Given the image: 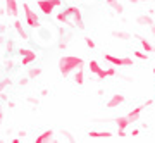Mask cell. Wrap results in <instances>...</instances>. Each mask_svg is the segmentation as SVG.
I'll use <instances>...</instances> for the list:
<instances>
[{
    "label": "cell",
    "instance_id": "21",
    "mask_svg": "<svg viewBox=\"0 0 155 143\" xmlns=\"http://www.w3.org/2000/svg\"><path fill=\"white\" fill-rule=\"evenodd\" d=\"M2 121H4V114L0 112V124H2Z\"/></svg>",
    "mask_w": 155,
    "mask_h": 143
},
{
    "label": "cell",
    "instance_id": "18",
    "mask_svg": "<svg viewBox=\"0 0 155 143\" xmlns=\"http://www.w3.org/2000/svg\"><path fill=\"white\" fill-rule=\"evenodd\" d=\"M134 55H136V57H140V59H148V55L143 54V52H134Z\"/></svg>",
    "mask_w": 155,
    "mask_h": 143
},
{
    "label": "cell",
    "instance_id": "3",
    "mask_svg": "<svg viewBox=\"0 0 155 143\" xmlns=\"http://www.w3.org/2000/svg\"><path fill=\"white\" fill-rule=\"evenodd\" d=\"M107 62H110L112 66H131L133 64V59H126V57H114V55L110 54H105V57H104Z\"/></svg>",
    "mask_w": 155,
    "mask_h": 143
},
{
    "label": "cell",
    "instance_id": "8",
    "mask_svg": "<svg viewBox=\"0 0 155 143\" xmlns=\"http://www.w3.org/2000/svg\"><path fill=\"white\" fill-rule=\"evenodd\" d=\"M7 4V14L12 17H17V2L16 0H5Z\"/></svg>",
    "mask_w": 155,
    "mask_h": 143
},
{
    "label": "cell",
    "instance_id": "20",
    "mask_svg": "<svg viewBox=\"0 0 155 143\" xmlns=\"http://www.w3.org/2000/svg\"><path fill=\"white\" fill-rule=\"evenodd\" d=\"M114 36H119V38H127L129 35H126V33H114Z\"/></svg>",
    "mask_w": 155,
    "mask_h": 143
},
{
    "label": "cell",
    "instance_id": "17",
    "mask_svg": "<svg viewBox=\"0 0 155 143\" xmlns=\"http://www.w3.org/2000/svg\"><path fill=\"white\" fill-rule=\"evenodd\" d=\"M105 74H107V78L114 76V74H116V67H109V69L105 71Z\"/></svg>",
    "mask_w": 155,
    "mask_h": 143
},
{
    "label": "cell",
    "instance_id": "14",
    "mask_svg": "<svg viewBox=\"0 0 155 143\" xmlns=\"http://www.w3.org/2000/svg\"><path fill=\"white\" fill-rule=\"evenodd\" d=\"M140 42H141V45H143L145 52H155V48H153V47H152V45H150L145 38H140Z\"/></svg>",
    "mask_w": 155,
    "mask_h": 143
},
{
    "label": "cell",
    "instance_id": "10",
    "mask_svg": "<svg viewBox=\"0 0 155 143\" xmlns=\"http://www.w3.org/2000/svg\"><path fill=\"white\" fill-rule=\"evenodd\" d=\"M122 100H124V97H122V95H114V97H112V100L107 104V107H109V109H112V107H116V105L122 104Z\"/></svg>",
    "mask_w": 155,
    "mask_h": 143
},
{
    "label": "cell",
    "instance_id": "15",
    "mask_svg": "<svg viewBox=\"0 0 155 143\" xmlns=\"http://www.w3.org/2000/svg\"><path fill=\"white\" fill-rule=\"evenodd\" d=\"M76 83H78V85H83V83H84V72L81 71V69H79V72L76 74Z\"/></svg>",
    "mask_w": 155,
    "mask_h": 143
},
{
    "label": "cell",
    "instance_id": "7",
    "mask_svg": "<svg viewBox=\"0 0 155 143\" xmlns=\"http://www.w3.org/2000/svg\"><path fill=\"white\" fill-rule=\"evenodd\" d=\"M150 104H152V102H148L147 105H150ZM147 105H140V107H136L134 110H131V112L127 114V119H129V122H134V121H136V119L140 117V112H141V110H143Z\"/></svg>",
    "mask_w": 155,
    "mask_h": 143
},
{
    "label": "cell",
    "instance_id": "5",
    "mask_svg": "<svg viewBox=\"0 0 155 143\" xmlns=\"http://www.w3.org/2000/svg\"><path fill=\"white\" fill-rule=\"evenodd\" d=\"M90 71L91 72H95L97 76L100 78V79H104V78H107V74H105V69H102L100 67V64L97 61H91L90 62Z\"/></svg>",
    "mask_w": 155,
    "mask_h": 143
},
{
    "label": "cell",
    "instance_id": "4",
    "mask_svg": "<svg viewBox=\"0 0 155 143\" xmlns=\"http://www.w3.org/2000/svg\"><path fill=\"white\" fill-rule=\"evenodd\" d=\"M22 9H24V12H26V21H28L29 26L31 28L38 26V17H36V14L31 11V7H29L28 4H22Z\"/></svg>",
    "mask_w": 155,
    "mask_h": 143
},
{
    "label": "cell",
    "instance_id": "23",
    "mask_svg": "<svg viewBox=\"0 0 155 143\" xmlns=\"http://www.w3.org/2000/svg\"><path fill=\"white\" fill-rule=\"evenodd\" d=\"M153 33H155V28H153Z\"/></svg>",
    "mask_w": 155,
    "mask_h": 143
},
{
    "label": "cell",
    "instance_id": "13",
    "mask_svg": "<svg viewBox=\"0 0 155 143\" xmlns=\"http://www.w3.org/2000/svg\"><path fill=\"white\" fill-rule=\"evenodd\" d=\"M16 29H17V33L21 35V36H22L24 40L28 38V33H26V31L22 29V26H21V21H16Z\"/></svg>",
    "mask_w": 155,
    "mask_h": 143
},
{
    "label": "cell",
    "instance_id": "9",
    "mask_svg": "<svg viewBox=\"0 0 155 143\" xmlns=\"http://www.w3.org/2000/svg\"><path fill=\"white\" fill-rule=\"evenodd\" d=\"M116 122H117V128H119V131H124V129H126V128L131 124V122H129V119H127V116H126V117H119Z\"/></svg>",
    "mask_w": 155,
    "mask_h": 143
},
{
    "label": "cell",
    "instance_id": "6",
    "mask_svg": "<svg viewBox=\"0 0 155 143\" xmlns=\"http://www.w3.org/2000/svg\"><path fill=\"white\" fill-rule=\"evenodd\" d=\"M21 54L24 55V59H22V66H26V64H29V62H33L35 59H36V54L31 52V50H28V48H21Z\"/></svg>",
    "mask_w": 155,
    "mask_h": 143
},
{
    "label": "cell",
    "instance_id": "1",
    "mask_svg": "<svg viewBox=\"0 0 155 143\" xmlns=\"http://www.w3.org/2000/svg\"><path fill=\"white\" fill-rule=\"evenodd\" d=\"M59 67H61L62 76H67L69 72H72L78 67H83V61L79 57H62L61 62H59Z\"/></svg>",
    "mask_w": 155,
    "mask_h": 143
},
{
    "label": "cell",
    "instance_id": "19",
    "mask_svg": "<svg viewBox=\"0 0 155 143\" xmlns=\"http://www.w3.org/2000/svg\"><path fill=\"white\" fill-rule=\"evenodd\" d=\"M86 43H88V47H90V48H95V42H93V40L86 38Z\"/></svg>",
    "mask_w": 155,
    "mask_h": 143
},
{
    "label": "cell",
    "instance_id": "11",
    "mask_svg": "<svg viewBox=\"0 0 155 143\" xmlns=\"http://www.w3.org/2000/svg\"><path fill=\"white\" fill-rule=\"evenodd\" d=\"M52 136H54V133L50 131V129H47L45 133H41V135H40V136L36 138V141H38V143H41V141H47V140H50Z\"/></svg>",
    "mask_w": 155,
    "mask_h": 143
},
{
    "label": "cell",
    "instance_id": "2",
    "mask_svg": "<svg viewBox=\"0 0 155 143\" xmlns=\"http://www.w3.org/2000/svg\"><path fill=\"white\" fill-rule=\"evenodd\" d=\"M61 5V0H40L38 2V7H40V11L43 12V14H47L48 16L50 12L54 11L55 7Z\"/></svg>",
    "mask_w": 155,
    "mask_h": 143
},
{
    "label": "cell",
    "instance_id": "16",
    "mask_svg": "<svg viewBox=\"0 0 155 143\" xmlns=\"http://www.w3.org/2000/svg\"><path fill=\"white\" fill-rule=\"evenodd\" d=\"M40 72H41V69H40V67H36V69H33V71L29 72V78H36V76H40Z\"/></svg>",
    "mask_w": 155,
    "mask_h": 143
},
{
    "label": "cell",
    "instance_id": "22",
    "mask_svg": "<svg viewBox=\"0 0 155 143\" xmlns=\"http://www.w3.org/2000/svg\"><path fill=\"white\" fill-rule=\"evenodd\" d=\"M153 76H155V69H153Z\"/></svg>",
    "mask_w": 155,
    "mask_h": 143
},
{
    "label": "cell",
    "instance_id": "12",
    "mask_svg": "<svg viewBox=\"0 0 155 143\" xmlns=\"http://www.w3.org/2000/svg\"><path fill=\"white\" fill-rule=\"evenodd\" d=\"M90 136L91 138H110L112 136V133H109V131H100V133H97V131H91L90 133Z\"/></svg>",
    "mask_w": 155,
    "mask_h": 143
}]
</instances>
